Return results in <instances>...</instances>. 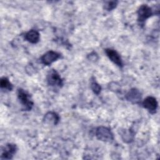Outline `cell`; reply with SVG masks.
<instances>
[{
	"instance_id": "6da1fadb",
	"label": "cell",
	"mask_w": 160,
	"mask_h": 160,
	"mask_svg": "<svg viewBox=\"0 0 160 160\" xmlns=\"http://www.w3.org/2000/svg\"><path fill=\"white\" fill-rule=\"evenodd\" d=\"M137 14L138 22H139V25H143L146 19L154 14V12L153 11L152 8L148 6L147 4H142L138 8Z\"/></svg>"
},
{
	"instance_id": "7a4b0ae2",
	"label": "cell",
	"mask_w": 160,
	"mask_h": 160,
	"mask_svg": "<svg viewBox=\"0 0 160 160\" xmlns=\"http://www.w3.org/2000/svg\"><path fill=\"white\" fill-rule=\"evenodd\" d=\"M95 136L98 139L104 142H111L114 139L111 129L105 126L98 127L95 131Z\"/></svg>"
},
{
	"instance_id": "3957f363",
	"label": "cell",
	"mask_w": 160,
	"mask_h": 160,
	"mask_svg": "<svg viewBox=\"0 0 160 160\" xmlns=\"http://www.w3.org/2000/svg\"><path fill=\"white\" fill-rule=\"evenodd\" d=\"M18 98L24 111L31 110L33 106V102L30 99L29 94L24 89L19 88L18 90Z\"/></svg>"
},
{
	"instance_id": "277c9868",
	"label": "cell",
	"mask_w": 160,
	"mask_h": 160,
	"mask_svg": "<svg viewBox=\"0 0 160 160\" xmlns=\"http://www.w3.org/2000/svg\"><path fill=\"white\" fill-rule=\"evenodd\" d=\"M47 82L48 85L52 87L61 88L63 86V80L59 73L54 69H51L47 74Z\"/></svg>"
},
{
	"instance_id": "5b68a950",
	"label": "cell",
	"mask_w": 160,
	"mask_h": 160,
	"mask_svg": "<svg viewBox=\"0 0 160 160\" xmlns=\"http://www.w3.org/2000/svg\"><path fill=\"white\" fill-rule=\"evenodd\" d=\"M18 148L16 144L12 143L6 144L1 150V158L4 159H11L12 158L14 154H16Z\"/></svg>"
},
{
	"instance_id": "8992f818",
	"label": "cell",
	"mask_w": 160,
	"mask_h": 160,
	"mask_svg": "<svg viewBox=\"0 0 160 160\" xmlns=\"http://www.w3.org/2000/svg\"><path fill=\"white\" fill-rule=\"evenodd\" d=\"M61 56V54L54 51H49L44 53L41 57V62L45 66H49L54 61H57Z\"/></svg>"
},
{
	"instance_id": "52a82bcc",
	"label": "cell",
	"mask_w": 160,
	"mask_h": 160,
	"mask_svg": "<svg viewBox=\"0 0 160 160\" xmlns=\"http://www.w3.org/2000/svg\"><path fill=\"white\" fill-rule=\"evenodd\" d=\"M143 108L148 109L151 114H154L156 112L158 103L156 99L152 96L146 97L142 102Z\"/></svg>"
},
{
	"instance_id": "ba28073f",
	"label": "cell",
	"mask_w": 160,
	"mask_h": 160,
	"mask_svg": "<svg viewBox=\"0 0 160 160\" xmlns=\"http://www.w3.org/2000/svg\"><path fill=\"white\" fill-rule=\"evenodd\" d=\"M104 51L107 56L111 60V61H112L114 64H115L120 68H122L123 66L122 59L119 53L116 50L110 48H107L104 50Z\"/></svg>"
},
{
	"instance_id": "9c48e42d",
	"label": "cell",
	"mask_w": 160,
	"mask_h": 160,
	"mask_svg": "<svg viewBox=\"0 0 160 160\" xmlns=\"http://www.w3.org/2000/svg\"><path fill=\"white\" fill-rule=\"evenodd\" d=\"M125 97L128 101L133 104H138L141 102V93L138 89L132 88L128 92Z\"/></svg>"
},
{
	"instance_id": "30bf717a",
	"label": "cell",
	"mask_w": 160,
	"mask_h": 160,
	"mask_svg": "<svg viewBox=\"0 0 160 160\" xmlns=\"http://www.w3.org/2000/svg\"><path fill=\"white\" fill-rule=\"evenodd\" d=\"M40 35L38 31L31 29L27 32L24 35V39L32 44H36L39 41Z\"/></svg>"
},
{
	"instance_id": "8fae6325",
	"label": "cell",
	"mask_w": 160,
	"mask_h": 160,
	"mask_svg": "<svg viewBox=\"0 0 160 160\" xmlns=\"http://www.w3.org/2000/svg\"><path fill=\"white\" fill-rule=\"evenodd\" d=\"M43 121L45 123L48 124H53L54 125H56L59 121V115L53 111H50L47 112L43 118Z\"/></svg>"
},
{
	"instance_id": "7c38bea8",
	"label": "cell",
	"mask_w": 160,
	"mask_h": 160,
	"mask_svg": "<svg viewBox=\"0 0 160 160\" xmlns=\"http://www.w3.org/2000/svg\"><path fill=\"white\" fill-rule=\"evenodd\" d=\"M121 138L125 142H131L134 138V132L131 129L123 130L121 133Z\"/></svg>"
},
{
	"instance_id": "4fadbf2b",
	"label": "cell",
	"mask_w": 160,
	"mask_h": 160,
	"mask_svg": "<svg viewBox=\"0 0 160 160\" xmlns=\"http://www.w3.org/2000/svg\"><path fill=\"white\" fill-rule=\"evenodd\" d=\"M0 86L2 89H5L6 91H11L13 88L12 84L10 82L9 79L6 77H3L1 79Z\"/></svg>"
},
{
	"instance_id": "5bb4252c",
	"label": "cell",
	"mask_w": 160,
	"mask_h": 160,
	"mask_svg": "<svg viewBox=\"0 0 160 160\" xmlns=\"http://www.w3.org/2000/svg\"><path fill=\"white\" fill-rule=\"evenodd\" d=\"M91 88L92 90V91L94 92V94L98 95L101 91V86L96 81L94 78H92L91 80Z\"/></svg>"
},
{
	"instance_id": "9a60e30c",
	"label": "cell",
	"mask_w": 160,
	"mask_h": 160,
	"mask_svg": "<svg viewBox=\"0 0 160 160\" xmlns=\"http://www.w3.org/2000/svg\"><path fill=\"white\" fill-rule=\"evenodd\" d=\"M118 1H108L106 2L104 5V8L107 11H112L118 5Z\"/></svg>"
}]
</instances>
